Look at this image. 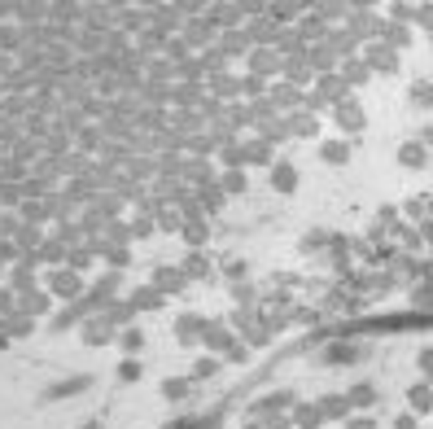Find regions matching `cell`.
Segmentation results:
<instances>
[{
	"label": "cell",
	"mask_w": 433,
	"mask_h": 429,
	"mask_svg": "<svg viewBox=\"0 0 433 429\" xmlns=\"http://www.w3.org/2000/svg\"><path fill=\"white\" fill-rule=\"evenodd\" d=\"M368 66L381 70V75H394V70H399V53H394L390 44H372V49H368Z\"/></svg>",
	"instance_id": "6da1fadb"
},
{
	"label": "cell",
	"mask_w": 433,
	"mask_h": 429,
	"mask_svg": "<svg viewBox=\"0 0 433 429\" xmlns=\"http://www.w3.org/2000/svg\"><path fill=\"white\" fill-rule=\"evenodd\" d=\"M271 188H276V193H293V188H298L293 162H276V166H271Z\"/></svg>",
	"instance_id": "7a4b0ae2"
},
{
	"label": "cell",
	"mask_w": 433,
	"mask_h": 429,
	"mask_svg": "<svg viewBox=\"0 0 433 429\" xmlns=\"http://www.w3.org/2000/svg\"><path fill=\"white\" fill-rule=\"evenodd\" d=\"M337 127H342V132H359V127H364V110H359L355 101H342L337 105Z\"/></svg>",
	"instance_id": "3957f363"
},
{
	"label": "cell",
	"mask_w": 433,
	"mask_h": 429,
	"mask_svg": "<svg viewBox=\"0 0 433 429\" xmlns=\"http://www.w3.org/2000/svg\"><path fill=\"white\" fill-rule=\"evenodd\" d=\"M320 158L329 162V166H342L346 158H351V145H346V140H329V145L320 149Z\"/></svg>",
	"instance_id": "277c9868"
},
{
	"label": "cell",
	"mask_w": 433,
	"mask_h": 429,
	"mask_svg": "<svg viewBox=\"0 0 433 429\" xmlns=\"http://www.w3.org/2000/svg\"><path fill=\"white\" fill-rule=\"evenodd\" d=\"M399 162L403 166H425V145H420V140H407L399 149Z\"/></svg>",
	"instance_id": "5b68a950"
},
{
	"label": "cell",
	"mask_w": 433,
	"mask_h": 429,
	"mask_svg": "<svg viewBox=\"0 0 433 429\" xmlns=\"http://www.w3.org/2000/svg\"><path fill=\"white\" fill-rule=\"evenodd\" d=\"M390 18H394V22H416V5H407V0H403V5L390 9Z\"/></svg>",
	"instance_id": "8992f818"
},
{
	"label": "cell",
	"mask_w": 433,
	"mask_h": 429,
	"mask_svg": "<svg viewBox=\"0 0 433 429\" xmlns=\"http://www.w3.org/2000/svg\"><path fill=\"white\" fill-rule=\"evenodd\" d=\"M223 188H227V193H241V188H245V175H241V171H227V175H223Z\"/></svg>",
	"instance_id": "52a82bcc"
},
{
	"label": "cell",
	"mask_w": 433,
	"mask_h": 429,
	"mask_svg": "<svg viewBox=\"0 0 433 429\" xmlns=\"http://www.w3.org/2000/svg\"><path fill=\"white\" fill-rule=\"evenodd\" d=\"M416 22H420L425 31H433V5H420V9H416Z\"/></svg>",
	"instance_id": "ba28073f"
},
{
	"label": "cell",
	"mask_w": 433,
	"mask_h": 429,
	"mask_svg": "<svg viewBox=\"0 0 433 429\" xmlns=\"http://www.w3.org/2000/svg\"><path fill=\"white\" fill-rule=\"evenodd\" d=\"M249 162H271V145H254L249 149Z\"/></svg>",
	"instance_id": "9c48e42d"
},
{
	"label": "cell",
	"mask_w": 433,
	"mask_h": 429,
	"mask_svg": "<svg viewBox=\"0 0 433 429\" xmlns=\"http://www.w3.org/2000/svg\"><path fill=\"white\" fill-rule=\"evenodd\" d=\"M420 5H433V0H420Z\"/></svg>",
	"instance_id": "30bf717a"
}]
</instances>
